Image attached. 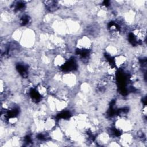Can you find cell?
<instances>
[{"mask_svg": "<svg viewBox=\"0 0 147 147\" xmlns=\"http://www.w3.org/2000/svg\"><path fill=\"white\" fill-rule=\"evenodd\" d=\"M94 44V39L87 35L82 34L78 36L75 42V48L79 51H91Z\"/></svg>", "mask_w": 147, "mask_h": 147, "instance_id": "cell-2", "label": "cell"}, {"mask_svg": "<svg viewBox=\"0 0 147 147\" xmlns=\"http://www.w3.org/2000/svg\"><path fill=\"white\" fill-rule=\"evenodd\" d=\"M38 39V34L34 29L25 27L23 28L22 37L19 44L22 48L31 49L35 46Z\"/></svg>", "mask_w": 147, "mask_h": 147, "instance_id": "cell-1", "label": "cell"}, {"mask_svg": "<svg viewBox=\"0 0 147 147\" xmlns=\"http://www.w3.org/2000/svg\"><path fill=\"white\" fill-rule=\"evenodd\" d=\"M113 65L117 69H123L129 63V57L123 53H119L113 57Z\"/></svg>", "mask_w": 147, "mask_h": 147, "instance_id": "cell-3", "label": "cell"}]
</instances>
